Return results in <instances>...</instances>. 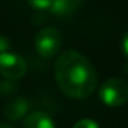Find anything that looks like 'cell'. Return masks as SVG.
Instances as JSON below:
<instances>
[{
  "mask_svg": "<svg viewBox=\"0 0 128 128\" xmlns=\"http://www.w3.org/2000/svg\"><path fill=\"white\" fill-rule=\"evenodd\" d=\"M36 53L44 59H51L60 53L62 48V33L56 27L41 29L33 41Z\"/></svg>",
  "mask_w": 128,
  "mask_h": 128,
  "instance_id": "3",
  "label": "cell"
},
{
  "mask_svg": "<svg viewBox=\"0 0 128 128\" xmlns=\"http://www.w3.org/2000/svg\"><path fill=\"white\" fill-rule=\"evenodd\" d=\"M72 128H100V126L94 119L86 118V119H80L78 122H76V125Z\"/></svg>",
  "mask_w": 128,
  "mask_h": 128,
  "instance_id": "9",
  "label": "cell"
},
{
  "mask_svg": "<svg viewBox=\"0 0 128 128\" xmlns=\"http://www.w3.org/2000/svg\"><path fill=\"white\" fill-rule=\"evenodd\" d=\"M0 128H14V126L9 124H0Z\"/></svg>",
  "mask_w": 128,
  "mask_h": 128,
  "instance_id": "12",
  "label": "cell"
},
{
  "mask_svg": "<svg viewBox=\"0 0 128 128\" xmlns=\"http://www.w3.org/2000/svg\"><path fill=\"white\" fill-rule=\"evenodd\" d=\"M83 0H53L50 11L54 17H70L80 9Z\"/></svg>",
  "mask_w": 128,
  "mask_h": 128,
  "instance_id": "6",
  "label": "cell"
},
{
  "mask_svg": "<svg viewBox=\"0 0 128 128\" xmlns=\"http://www.w3.org/2000/svg\"><path fill=\"white\" fill-rule=\"evenodd\" d=\"M23 128H56V125L48 113L35 110L24 118Z\"/></svg>",
  "mask_w": 128,
  "mask_h": 128,
  "instance_id": "5",
  "label": "cell"
},
{
  "mask_svg": "<svg viewBox=\"0 0 128 128\" xmlns=\"http://www.w3.org/2000/svg\"><path fill=\"white\" fill-rule=\"evenodd\" d=\"M26 71H27V63L20 54L11 51L0 53V74L5 78L18 80L24 77Z\"/></svg>",
  "mask_w": 128,
  "mask_h": 128,
  "instance_id": "4",
  "label": "cell"
},
{
  "mask_svg": "<svg viewBox=\"0 0 128 128\" xmlns=\"http://www.w3.org/2000/svg\"><path fill=\"white\" fill-rule=\"evenodd\" d=\"M120 48H122V53H124V56L128 59V32H126V33L124 35V38H122Z\"/></svg>",
  "mask_w": 128,
  "mask_h": 128,
  "instance_id": "11",
  "label": "cell"
},
{
  "mask_svg": "<svg viewBox=\"0 0 128 128\" xmlns=\"http://www.w3.org/2000/svg\"><path fill=\"white\" fill-rule=\"evenodd\" d=\"M27 110H29V102L26 100H23V98H15L6 106L5 116L9 120H20L21 118H24Z\"/></svg>",
  "mask_w": 128,
  "mask_h": 128,
  "instance_id": "7",
  "label": "cell"
},
{
  "mask_svg": "<svg viewBox=\"0 0 128 128\" xmlns=\"http://www.w3.org/2000/svg\"><path fill=\"white\" fill-rule=\"evenodd\" d=\"M27 3L35 11H47V9L51 8L53 0H27Z\"/></svg>",
  "mask_w": 128,
  "mask_h": 128,
  "instance_id": "8",
  "label": "cell"
},
{
  "mask_svg": "<svg viewBox=\"0 0 128 128\" xmlns=\"http://www.w3.org/2000/svg\"><path fill=\"white\" fill-rule=\"evenodd\" d=\"M101 102L107 107H120L128 101V83L122 78H107L98 89Z\"/></svg>",
  "mask_w": 128,
  "mask_h": 128,
  "instance_id": "2",
  "label": "cell"
},
{
  "mask_svg": "<svg viewBox=\"0 0 128 128\" xmlns=\"http://www.w3.org/2000/svg\"><path fill=\"white\" fill-rule=\"evenodd\" d=\"M54 78L59 89L72 100L90 96L98 86V76L90 60L74 50H66L57 56Z\"/></svg>",
  "mask_w": 128,
  "mask_h": 128,
  "instance_id": "1",
  "label": "cell"
},
{
  "mask_svg": "<svg viewBox=\"0 0 128 128\" xmlns=\"http://www.w3.org/2000/svg\"><path fill=\"white\" fill-rule=\"evenodd\" d=\"M9 51V39L3 35H0V53Z\"/></svg>",
  "mask_w": 128,
  "mask_h": 128,
  "instance_id": "10",
  "label": "cell"
}]
</instances>
